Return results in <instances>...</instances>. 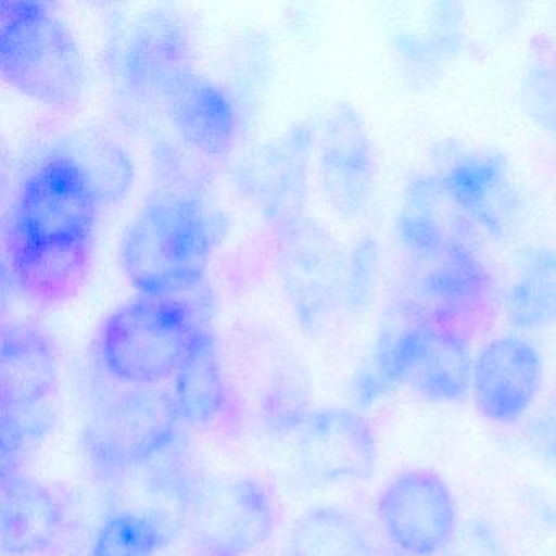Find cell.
<instances>
[{
    "mask_svg": "<svg viewBox=\"0 0 556 556\" xmlns=\"http://www.w3.org/2000/svg\"><path fill=\"white\" fill-rule=\"evenodd\" d=\"M180 421L172 393L135 387L106 403L87 426V460L105 480L125 477L172 447Z\"/></svg>",
    "mask_w": 556,
    "mask_h": 556,
    "instance_id": "cell-6",
    "label": "cell"
},
{
    "mask_svg": "<svg viewBox=\"0 0 556 556\" xmlns=\"http://www.w3.org/2000/svg\"><path fill=\"white\" fill-rule=\"evenodd\" d=\"M500 292L478 245L432 262H409L392 307L406 317L454 328L471 338L496 314Z\"/></svg>",
    "mask_w": 556,
    "mask_h": 556,
    "instance_id": "cell-5",
    "label": "cell"
},
{
    "mask_svg": "<svg viewBox=\"0 0 556 556\" xmlns=\"http://www.w3.org/2000/svg\"><path fill=\"white\" fill-rule=\"evenodd\" d=\"M201 328L184 299L139 295L103 321L97 356L113 379L155 387L175 376Z\"/></svg>",
    "mask_w": 556,
    "mask_h": 556,
    "instance_id": "cell-3",
    "label": "cell"
},
{
    "mask_svg": "<svg viewBox=\"0 0 556 556\" xmlns=\"http://www.w3.org/2000/svg\"><path fill=\"white\" fill-rule=\"evenodd\" d=\"M346 262L333 237L317 224L301 220L285 230L282 281L305 327H318L344 304Z\"/></svg>",
    "mask_w": 556,
    "mask_h": 556,
    "instance_id": "cell-12",
    "label": "cell"
},
{
    "mask_svg": "<svg viewBox=\"0 0 556 556\" xmlns=\"http://www.w3.org/2000/svg\"><path fill=\"white\" fill-rule=\"evenodd\" d=\"M435 161L434 174L445 194L480 236L493 240L513 236L522 213V197L500 152L444 144Z\"/></svg>",
    "mask_w": 556,
    "mask_h": 556,
    "instance_id": "cell-8",
    "label": "cell"
},
{
    "mask_svg": "<svg viewBox=\"0 0 556 556\" xmlns=\"http://www.w3.org/2000/svg\"><path fill=\"white\" fill-rule=\"evenodd\" d=\"M527 115L556 138V63L539 61L527 70L520 86Z\"/></svg>",
    "mask_w": 556,
    "mask_h": 556,
    "instance_id": "cell-29",
    "label": "cell"
},
{
    "mask_svg": "<svg viewBox=\"0 0 556 556\" xmlns=\"http://www.w3.org/2000/svg\"><path fill=\"white\" fill-rule=\"evenodd\" d=\"M504 315L517 331L556 324V250L539 247L523 260L503 299Z\"/></svg>",
    "mask_w": 556,
    "mask_h": 556,
    "instance_id": "cell-23",
    "label": "cell"
},
{
    "mask_svg": "<svg viewBox=\"0 0 556 556\" xmlns=\"http://www.w3.org/2000/svg\"><path fill=\"white\" fill-rule=\"evenodd\" d=\"M0 73L28 99L56 110L76 106L86 86L76 37L38 2H0Z\"/></svg>",
    "mask_w": 556,
    "mask_h": 556,
    "instance_id": "cell-2",
    "label": "cell"
},
{
    "mask_svg": "<svg viewBox=\"0 0 556 556\" xmlns=\"http://www.w3.org/2000/svg\"><path fill=\"white\" fill-rule=\"evenodd\" d=\"M389 320L372 369L359 386L364 399L376 395L386 383H400L434 403L460 402L468 395L473 369L470 337L406 317L393 307Z\"/></svg>",
    "mask_w": 556,
    "mask_h": 556,
    "instance_id": "cell-4",
    "label": "cell"
},
{
    "mask_svg": "<svg viewBox=\"0 0 556 556\" xmlns=\"http://www.w3.org/2000/svg\"><path fill=\"white\" fill-rule=\"evenodd\" d=\"M444 553L445 556H510L494 529L483 520L458 526Z\"/></svg>",
    "mask_w": 556,
    "mask_h": 556,
    "instance_id": "cell-31",
    "label": "cell"
},
{
    "mask_svg": "<svg viewBox=\"0 0 556 556\" xmlns=\"http://www.w3.org/2000/svg\"><path fill=\"white\" fill-rule=\"evenodd\" d=\"M395 230L409 262H432L464 247L478 245L480 236L448 200L435 174H419L406 184Z\"/></svg>",
    "mask_w": 556,
    "mask_h": 556,
    "instance_id": "cell-14",
    "label": "cell"
},
{
    "mask_svg": "<svg viewBox=\"0 0 556 556\" xmlns=\"http://www.w3.org/2000/svg\"><path fill=\"white\" fill-rule=\"evenodd\" d=\"M2 415V471L21 470L22 460L31 445L51 429V419L40 415V408L27 412H0Z\"/></svg>",
    "mask_w": 556,
    "mask_h": 556,
    "instance_id": "cell-27",
    "label": "cell"
},
{
    "mask_svg": "<svg viewBox=\"0 0 556 556\" xmlns=\"http://www.w3.org/2000/svg\"><path fill=\"white\" fill-rule=\"evenodd\" d=\"M377 516L387 539L408 556L444 553L458 527L451 488L431 470L393 478L377 501Z\"/></svg>",
    "mask_w": 556,
    "mask_h": 556,
    "instance_id": "cell-10",
    "label": "cell"
},
{
    "mask_svg": "<svg viewBox=\"0 0 556 556\" xmlns=\"http://www.w3.org/2000/svg\"><path fill=\"white\" fill-rule=\"evenodd\" d=\"M530 438L536 451L556 465V395L540 408L530 426Z\"/></svg>",
    "mask_w": 556,
    "mask_h": 556,
    "instance_id": "cell-33",
    "label": "cell"
},
{
    "mask_svg": "<svg viewBox=\"0 0 556 556\" xmlns=\"http://www.w3.org/2000/svg\"><path fill=\"white\" fill-rule=\"evenodd\" d=\"M175 406L181 421L194 428L229 425L236 418V396L224 376L213 334L201 328L174 376Z\"/></svg>",
    "mask_w": 556,
    "mask_h": 556,
    "instance_id": "cell-21",
    "label": "cell"
},
{
    "mask_svg": "<svg viewBox=\"0 0 556 556\" xmlns=\"http://www.w3.org/2000/svg\"><path fill=\"white\" fill-rule=\"evenodd\" d=\"M311 139L291 135L263 152L252 172L250 187L260 207L282 230L301 223L305 190V155Z\"/></svg>",
    "mask_w": 556,
    "mask_h": 556,
    "instance_id": "cell-22",
    "label": "cell"
},
{
    "mask_svg": "<svg viewBox=\"0 0 556 556\" xmlns=\"http://www.w3.org/2000/svg\"><path fill=\"white\" fill-rule=\"evenodd\" d=\"M428 37L444 54L445 60L460 53L465 40L460 5L439 4L432 15Z\"/></svg>",
    "mask_w": 556,
    "mask_h": 556,
    "instance_id": "cell-32",
    "label": "cell"
},
{
    "mask_svg": "<svg viewBox=\"0 0 556 556\" xmlns=\"http://www.w3.org/2000/svg\"><path fill=\"white\" fill-rule=\"evenodd\" d=\"M276 506L262 481L229 478L198 490L190 513L191 540L203 556H247L275 532Z\"/></svg>",
    "mask_w": 556,
    "mask_h": 556,
    "instance_id": "cell-9",
    "label": "cell"
},
{
    "mask_svg": "<svg viewBox=\"0 0 556 556\" xmlns=\"http://www.w3.org/2000/svg\"><path fill=\"white\" fill-rule=\"evenodd\" d=\"M12 281L35 304L54 307L73 299L92 269V240L30 243L5 239Z\"/></svg>",
    "mask_w": 556,
    "mask_h": 556,
    "instance_id": "cell-20",
    "label": "cell"
},
{
    "mask_svg": "<svg viewBox=\"0 0 556 556\" xmlns=\"http://www.w3.org/2000/svg\"><path fill=\"white\" fill-rule=\"evenodd\" d=\"M543 382V359L535 344L520 334L488 341L471 369L475 408L494 425H513L527 415Z\"/></svg>",
    "mask_w": 556,
    "mask_h": 556,
    "instance_id": "cell-13",
    "label": "cell"
},
{
    "mask_svg": "<svg viewBox=\"0 0 556 556\" xmlns=\"http://www.w3.org/2000/svg\"><path fill=\"white\" fill-rule=\"evenodd\" d=\"M168 118L185 146L204 157H224L236 142L237 113L226 90L194 71L162 96Z\"/></svg>",
    "mask_w": 556,
    "mask_h": 556,
    "instance_id": "cell-18",
    "label": "cell"
},
{
    "mask_svg": "<svg viewBox=\"0 0 556 556\" xmlns=\"http://www.w3.org/2000/svg\"><path fill=\"white\" fill-rule=\"evenodd\" d=\"M380 279V247L374 237L357 242L346 262L344 305L363 311L372 302Z\"/></svg>",
    "mask_w": 556,
    "mask_h": 556,
    "instance_id": "cell-28",
    "label": "cell"
},
{
    "mask_svg": "<svg viewBox=\"0 0 556 556\" xmlns=\"http://www.w3.org/2000/svg\"><path fill=\"white\" fill-rule=\"evenodd\" d=\"M116 71L132 92L162 99L175 80L193 71L187 28L175 15H146L118 48Z\"/></svg>",
    "mask_w": 556,
    "mask_h": 556,
    "instance_id": "cell-16",
    "label": "cell"
},
{
    "mask_svg": "<svg viewBox=\"0 0 556 556\" xmlns=\"http://www.w3.org/2000/svg\"><path fill=\"white\" fill-rule=\"evenodd\" d=\"M294 434L299 470L314 483H356L372 477L376 470L379 458L376 432L354 409L308 413Z\"/></svg>",
    "mask_w": 556,
    "mask_h": 556,
    "instance_id": "cell-11",
    "label": "cell"
},
{
    "mask_svg": "<svg viewBox=\"0 0 556 556\" xmlns=\"http://www.w3.org/2000/svg\"><path fill=\"white\" fill-rule=\"evenodd\" d=\"M0 545L4 556H37L53 548L66 527L60 494L31 475L2 471Z\"/></svg>",
    "mask_w": 556,
    "mask_h": 556,
    "instance_id": "cell-17",
    "label": "cell"
},
{
    "mask_svg": "<svg viewBox=\"0 0 556 556\" xmlns=\"http://www.w3.org/2000/svg\"><path fill=\"white\" fill-rule=\"evenodd\" d=\"M291 556H374V549L351 514L324 506L307 510L295 520Z\"/></svg>",
    "mask_w": 556,
    "mask_h": 556,
    "instance_id": "cell-24",
    "label": "cell"
},
{
    "mask_svg": "<svg viewBox=\"0 0 556 556\" xmlns=\"http://www.w3.org/2000/svg\"><path fill=\"white\" fill-rule=\"evenodd\" d=\"M214 243V223L200 201L161 194L126 227L119 266L139 294L178 298L203 278Z\"/></svg>",
    "mask_w": 556,
    "mask_h": 556,
    "instance_id": "cell-1",
    "label": "cell"
},
{
    "mask_svg": "<svg viewBox=\"0 0 556 556\" xmlns=\"http://www.w3.org/2000/svg\"><path fill=\"white\" fill-rule=\"evenodd\" d=\"M86 175L103 203L125 198L132 185V162L116 142L96 135H76L56 146Z\"/></svg>",
    "mask_w": 556,
    "mask_h": 556,
    "instance_id": "cell-25",
    "label": "cell"
},
{
    "mask_svg": "<svg viewBox=\"0 0 556 556\" xmlns=\"http://www.w3.org/2000/svg\"><path fill=\"white\" fill-rule=\"evenodd\" d=\"M60 377L56 346L37 324L4 325L0 351V412L40 408Z\"/></svg>",
    "mask_w": 556,
    "mask_h": 556,
    "instance_id": "cell-19",
    "label": "cell"
},
{
    "mask_svg": "<svg viewBox=\"0 0 556 556\" xmlns=\"http://www.w3.org/2000/svg\"><path fill=\"white\" fill-rule=\"evenodd\" d=\"M170 530L151 514L116 509L103 519L90 556H155L170 542Z\"/></svg>",
    "mask_w": 556,
    "mask_h": 556,
    "instance_id": "cell-26",
    "label": "cell"
},
{
    "mask_svg": "<svg viewBox=\"0 0 556 556\" xmlns=\"http://www.w3.org/2000/svg\"><path fill=\"white\" fill-rule=\"evenodd\" d=\"M100 204L83 170L53 149L22 184L5 239L30 243L92 240Z\"/></svg>",
    "mask_w": 556,
    "mask_h": 556,
    "instance_id": "cell-7",
    "label": "cell"
},
{
    "mask_svg": "<svg viewBox=\"0 0 556 556\" xmlns=\"http://www.w3.org/2000/svg\"><path fill=\"white\" fill-rule=\"evenodd\" d=\"M395 50L412 79H434L444 63V54L432 43L428 35L403 31L396 37Z\"/></svg>",
    "mask_w": 556,
    "mask_h": 556,
    "instance_id": "cell-30",
    "label": "cell"
},
{
    "mask_svg": "<svg viewBox=\"0 0 556 556\" xmlns=\"http://www.w3.org/2000/svg\"><path fill=\"white\" fill-rule=\"evenodd\" d=\"M321 185L337 213L357 217L372 200L377 162L363 119L350 105L334 109L320 149Z\"/></svg>",
    "mask_w": 556,
    "mask_h": 556,
    "instance_id": "cell-15",
    "label": "cell"
}]
</instances>
